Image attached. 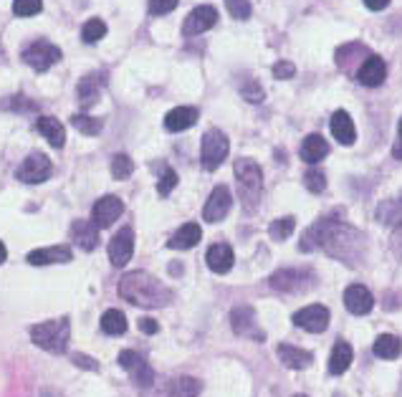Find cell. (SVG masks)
<instances>
[{"label":"cell","instance_id":"7402d4cb","mask_svg":"<svg viewBox=\"0 0 402 397\" xmlns=\"http://www.w3.org/2000/svg\"><path fill=\"white\" fill-rule=\"evenodd\" d=\"M71 238L78 248H84V251H94L99 246V228L89 220H76L71 225Z\"/></svg>","mask_w":402,"mask_h":397},{"label":"cell","instance_id":"60d3db41","mask_svg":"<svg viewBox=\"0 0 402 397\" xmlns=\"http://www.w3.org/2000/svg\"><path fill=\"white\" fill-rule=\"evenodd\" d=\"M240 94H243V99H246V101H251V104H261L263 96H266L258 81H246V84H243V89H240Z\"/></svg>","mask_w":402,"mask_h":397},{"label":"cell","instance_id":"ab89813d","mask_svg":"<svg viewBox=\"0 0 402 397\" xmlns=\"http://www.w3.org/2000/svg\"><path fill=\"white\" fill-rule=\"evenodd\" d=\"M175 8H177V0H150V3H147L150 16H168Z\"/></svg>","mask_w":402,"mask_h":397},{"label":"cell","instance_id":"30bf717a","mask_svg":"<svg viewBox=\"0 0 402 397\" xmlns=\"http://www.w3.org/2000/svg\"><path fill=\"white\" fill-rule=\"evenodd\" d=\"M291 321H294L297 326H302L304 331L321 334V331L329 326V309L321 306V304H311V306H304L302 311L294 314Z\"/></svg>","mask_w":402,"mask_h":397},{"label":"cell","instance_id":"4dcf8cb0","mask_svg":"<svg viewBox=\"0 0 402 397\" xmlns=\"http://www.w3.org/2000/svg\"><path fill=\"white\" fill-rule=\"evenodd\" d=\"M71 124L78 129V132H81V135H86V137L99 135L101 127H104V122H101V119L89 117V114H73V117H71Z\"/></svg>","mask_w":402,"mask_h":397},{"label":"cell","instance_id":"681fc988","mask_svg":"<svg viewBox=\"0 0 402 397\" xmlns=\"http://www.w3.org/2000/svg\"><path fill=\"white\" fill-rule=\"evenodd\" d=\"M364 6H367L369 11H385V8L390 6V0H364Z\"/></svg>","mask_w":402,"mask_h":397},{"label":"cell","instance_id":"f1b7e54d","mask_svg":"<svg viewBox=\"0 0 402 397\" xmlns=\"http://www.w3.org/2000/svg\"><path fill=\"white\" fill-rule=\"evenodd\" d=\"M168 390L172 397H197L202 392V382L195 380V377L182 375V377H177V380L170 382Z\"/></svg>","mask_w":402,"mask_h":397},{"label":"cell","instance_id":"ffe728a7","mask_svg":"<svg viewBox=\"0 0 402 397\" xmlns=\"http://www.w3.org/2000/svg\"><path fill=\"white\" fill-rule=\"evenodd\" d=\"M202 238V230L197 223H185L182 228L175 230V235L168 241V246L172 251H187V248H195Z\"/></svg>","mask_w":402,"mask_h":397},{"label":"cell","instance_id":"e0dca14e","mask_svg":"<svg viewBox=\"0 0 402 397\" xmlns=\"http://www.w3.org/2000/svg\"><path fill=\"white\" fill-rule=\"evenodd\" d=\"M73 258L68 246H48V248H36L29 253L31 266H51V263H68Z\"/></svg>","mask_w":402,"mask_h":397},{"label":"cell","instance_id":"83f0119b","mask_svg":"<svg viewBox=\"0 0 402 397\" xmlns=\"http://www.w3.org/2000/svg\"><path fill=\"white\" fill-rule=\"evenodd\" d=\"M374 354L380 359H397L402 354V341L395 334H380L374 339Z\"/></svg>","mask_w":402,"mask_h":397},{"label":"cell","instance_id":"e575fe53","mask_svg":"<svg viewBox=\"0 0 402 397\" xmlns=\"http://www.w3.org/2000/svg\"><path fill=\"white\" fill-rule=\"evenodd\" d=\"M134 172V163L129 155H114L112 160V177L114 180H129Z\"/></svg>","mask_w":402,"mask_h":397},{"label":"cell","instance_id":"f907efd6","mask_svg":"<svg viewBox=\"0 0 402 397\" xmlns=\"http://www.w3.org/2000/svg\"><path fill=\"white\" fill-rule=\"evenodd\" d=\"M147 397H172V395H170L168 385H165V387H160V390H155V385H152L150 390H147Z\"/></svg>","mask_w":402,"mask_h":397},{"label":"cell","instance_id":"8992f818","mask_svg":"<svg viewBox=\"0 0 402 397\" xmlns=\"http://www.w3.org/2000/svg\"><path fill=\"white\" fill-rule=\"evenodd\" d=\"M23 61L36 71H46V68L61 61V48L53 46L51 41H34L29 48L23 51Z\"/></svg>","mask_w":402,"mask_h":397},{"label":"cell","instance_id":"cb8c5ba5","mask_svg":"<svg viewBox=\"0 0 402 397\" xmlns=\"http://www.w3.org/2000/svg\"><path fill=\"white\" fill-rule=\"evenodd\" d=\"M101 84H104V76L101 73H89V76H84L81 81H78V101L84 104V107H94L96 101H99V94H101Z\"/></svg>","mask_w":402,"mask_h":397},{"label":"cell","instance_id":"d6986e66","mask_svg":"<svg viewBox=\"0 0 402 397\" xmlns=\"http://www.w3.org/2000/svg\"><path fill=\"white\" fill-rule=\"evenodd\" d=\"M205 261H207V266H210V271H215V274H228L235 263L233 248H230L228 243H215V246L207 248Z\"/></svg>","mask_w":402,"mask_h":397},{"label":"cell","instance_id":"9c48e42d","mask_svg":"<svg viewBox=\"0 0 402 397\" xmlns=\"http://www.w3.org/2000/svg\"><path fill=\"white\" fill-rule=\"evenodd\" d=\"M124 213V202L119 200L117 195H104L99 197V200L94 202V210H91V223L96 225V228H109V225H114L119 218H122Z\"/></svg>","mask_w":402,"mask_h":397},{"label":"cell","instance_id":"f35d334b","mask_svg":"<svg viewBox=\"0 0 402 397\" xmlns=\"http://www.w3.org/2000/svg\"><path fill=\"white\" fill-rule=\"evenodd\" d=\"M225 8H228L230 16L238 18V21L251 18V3H248V0H225Z\"/></svg>","mask_w":402,"mask_h":397},{"label":"cell","instance_id":"7bdbcfd3","mask_svg":"<svg viewBox=\"0 0 402 397\" xmlns=\"http://www.w3.org/2000/svg\"><path fill=\"white\" fill-rule=\"evenodd\" d=\"M274 76L276 78H291V76H297V66L291 61H279L274 66Z\"/></svg>","mask_w":402,"mask_h":397},{"label":"cell","instance_id":"db71d44e","mask_svg":"<svg viewBox=\"0 0 402 397\" xmlns=\"http://www.w3.org/2000/svg\"><path fill=\"white\" fill-rule=\"evenodd\" d=\"M294 397H306V395H294Z\"/></svg>","mask_w":402,"mask_h":397},{"label":"cell","instance_id":"52a82bcc","mask_svg":"<svg viewBox=\"0 0 402 397\" xmlns=\"http://www.w3.org/2000/svg\"><path fill=\"white\" fill-rule=\"evenodd\" d=\"M51 175H53V165H51V160L46 155H41V152H34V155H29L21 163L16 177L26 185H38V182H46Z\"/></svg>","mask_w":402,"mask_h":397},{"label":"cell","instance_id":"7dc6e473","mask_svg":"<svg viewBox=\"0 0 402 397\" xmlns=\"http://www.w3.org/2000/svg\"><path fill=\"white\" fill-rule=\"evenodd\" d=\"M140 331H145V334H157V331H160V324H157L155 319H147V316H142V319H140Z\"/></svg>","mask_w":402,"mask_h":397},{"label":"cell","instance_id":"ac0fdd59","mask_svg":"<svg viewBox=\"0 0 402 397\" xmlns=\"http://www.w3.org/2000/svg\"><path fill=\"white\" fill-rule=\"evenodd\" d=\"M331 135H334V140L339 142V145H352L354 140H357V129H354V122L352 117L344 112V109H336L334 114H331Z\"/></svg>","mask_w":402,"mask_h":397},{"label":"cell","instance_id":"b9f144b4","mask_svg":"<svg viewBox=\"0 0 402 397\" xmlns=\"http://www.w3.org/2000/svg\"><path fill=\"white\" fill-rule=\"evenodd\" d=\"M142 359H145V357H142L140 352H134V349H124V352H119V364H122L127 372H132V369L137 367Z\"/></svg>","mask_w":402,"mask_h":397},{"label":"cell","instance_id":"d590c367","mask_svg":"<svg viewBox=\"0 0 402 397\" xmlns=\"http://www.w3.org/2000/svg\"><path fill=\"white\" fill-rule=\"evenodd\" d=\"M175 187H177V172L165 165V167L160 170V180H157V192L165 197V195H170Z\"/></svg>","mask_w":402,"mask_h":397},{"label":"cell","instance_id":"f6af8a7d","mask_svg":"<svg viewBox=\"0 0 402 397\" xmlns=\"http://www.w3.org/2000/svg\"><path fill=\"white\" fill-rule=\"evenodd\" d=\"M390 246H392V251H395V256L402 258V220L395 225V230H392Z\"/></svg>","mask_w":402,"mask_h":397},{"label":"cell","instance_id":"d4e9b609","mask_svg":"<svg viewBox=\"0 0 402 397\" xmlns=\"http://www.w3.org/2000/svg\"><path fill=\"white\" fill-rule=\"evenodd\" d=\"M36 129H38L41 135L48 140L51 147H63V145H66V129H63V124L58 122L56 117H38Z\"/></svg>","mask_w":402,"mask_h":397},{"label":"cell","instance_id":"d6a6232c","mask_svg":"<svg viewBox=\"0 0 402 397\" xmlns=\"http://www.w3.org/2000/svg\"><path fill=\"white\" fill-rule=\"evenodd\" d=\"M294 230H297V220L291 218V215H289V218L274 220V223L268 225V235H271L274 241H286V238H289Z\"/></svg>","mask_w":402,"mask_h":397},{"label":"cell","instance_id":"5b68a950","mask_svg":"<svg viewBox=\"0 0 402 397\" xmlns=\"http://www.w3.org/2000/svg\"><path fill=\"white\" fill-rule=\"evenodd\" d=\"M228 150H230V142H228V137L220 132V129H210V132H205V137H202V145H200L202 167H205L207 172L218 170L220 165L225 163Z\"/></svg>","mask_w":402,"mask_h":397},{"label":"cell","instance_id":"484cf974","mask_svg":"<svg viewBox=\"0 0 402 397\" xmlns=\"http://www.w3.org/2000/svg\"><path fill=\"white\" fill-rule=\"evenodd\" d=\"M326 155H329V145H326V140L321 135H309L306 140H304V145H302L304 163L316 165V163H321Z\"/></svg>","mask_w":402,"mask_h":397},{"label":"cell","instance_id":"4fadbf2b","mask_svg":"<svg viewBox=\"0 0 402 397\" xmlns=\"http://www.w3.org/2000/svg\"><path fill=\"white\" fill-rule=\"evenodd\" d=\"M132 251H134V233L132 228H122L109 243V261L117 269H124L129 261H132Z\"/></svg>","mask_w":402,"mask_h":397},{"label":"cell","instance_id":"ee69618b","mask_svg":"<svg viewBox=\"0 0 402 397\" xmlns=\"http://www.w3.org/2000/svg\"><path fill=\"white\" fill-rule=\"evenodd\" d=\"M71 362L81 369H89V372H96V369H99V362L91 359V357H86V354H71Z\"/></svg>","mask_w":402,"mask_h":397},{"label":"cell","instance_id":"3957f363","mask_svg":"<svg viewBox=\"0 0 402 397\" xmlns=\"http://www.w3.org/2000/svg\"><path fill=\"white\" fill-rule=\"evenodd\" d=\"M235 182H238V195L240 202L246 207V213H253L261 202V192H263V172L258 167L256 160L251 157H240L235 160Z\"/></svg>","mask_w":402,"mask_h":397},{"label":"cell","instance_id":"5bb4252c","mask_svg":"<svg viewBox=\"0 0 402 397\" xmlns=\"http://www.w3.org/2000/svg\"><path fill=\"white\" fill-rule=\"evenodd\" d=\"M385 76H387V63L380 56H374V53H369L362 61V66L357 68V81L362 86H369V89L380 86L385 81Z\"/></svg>","mask_w":402,"mask_h":397},{"label":"cell","instance_id":"277c9868","mask_svg":"<svg viewBox=\"0 0 402 397\" xmlns=\"http://www.w3.org/2000/svg\"><path fill=\"white\" fill-rule=\"evenodd\" d=\"M31 339H34L36 347L46 349L51 354H63L68 347V339H71V324L68 319H51L43 324H36L31 329Z\"/></svg>","mask_w":402,"mask_h":397},{"label":"cell","instance_id":"c3c4849f","mask_svg":"<svg viewBox=\"0 0 402 397\" xmlns=\"http://www.w3.org/2000/svg\"><path fill=\"white\" fill-rule=\"evenodd\" d=\"M392 155H395L397 160H402V119H400V124H397V140H395V147H392Z\"/></svg>","mask_w":402,"mask_h":397},{"label":"cell","instance_id":"4316f807","mask_svg":"<svg viewBox=\"0 0 402 397\" xmlns=\"http://www.w3.org/2000/svg\"><path fill=\"white\" fill-rule=\"evenodd\" d=\"M354 359V349L352 344H346V341H336L334 349H331V357H329V372L331 375H344L349 364Z\"/></svg>","mask_w":402,"mask_h":397},{"label":"cell","instance_id":"ba28073f","mask_svg":"<svg viewBox=\"0 0 402 397\" xmlns=\"http://www.w3.org/2000/svg\"><path fill=\"white\" fill-rule=\"evenodd\" d=\"M268 284L284 294H297V291H304L314 284V276L306 269H281L268 279Z\"/></svg>","mask_w":402,"mask_h":397},{"label":"cell","instance_id":"7a4b0ae2","mask_svg":"<svg viewBox=\"0 0 402 397\" xmlns=\"http://www.w3.org/2000/svg\"><path fill=\"white\" fill-rule=\"evenodd\" d=\"M357 243V230L349 228L346 223L334 218H321L304 233L302 251H314V248H324L331 256L344 258V248H354Z\"/></svg>","mask_w":402,"mask_h":397},{"label":"cell","instance_id":"8fae6325","mask_svg":"<svg viewBox=\"0 0 402 397\" xmlns=\"http://www.w3.org/2000/svg\"><path fill=\"white\" fill-rule=\"evenodd\" d=\"M230 205H233L230 190L225 185H218V187L210 192V197H207L205 207H202V218H205L207 223H218V220H223L225 215H228Z\"/></svg>","mask_w":402,"mask_h":397},{"label":"cell","instance_id":"2e32d148","mask_svg":"<svg viewBox=\"0 0 402 397\" xmlns=\"http://www.w3.org/2000/svg\"><path fill=\"white\" fill-rule=\"evenodd\" d=\"M230 326H233V331L240 336L263 339V334L258 331V324H256V311H253L251 306H235L233 311H230Z\"/></svg>","mask_w":402,"mask_h":397},{"label":"cell","instance_id":"816d5d0a","mask_svg":"<svg viewBox=\"0 0 402 397\" xmlns=\"http://www.w3.org/2000/svg\"><path fill=\"white\" fill-rule=\"evenodd\" d=\"M6 258H8V251H6V243L0 241V263L6 261Z\"/></svg>","mask_w":402,"mask_h":397},{"label":"cell","instance_id":"74e56055","mask_svg":"<svg viewBox=\"0 0 402 397\" xmlns=\"http://www.w3.org/2000/svg\"><path fill=\"white\" fill-rule=\"evenodd\" d=\"M304 185H306V190L314 192V195H321V192L326 190V177L321 170H309L306 175H304Z\"/></svg>","mask_w":402,"mask_h":397},{"label":"cell","instance_id":"11a10c76","mask_svg":"<svg viewBox=\"0 0 402 397\" xmlns=\"http://www.w3.org/2000/svg\"><path fill=\"white\" fill-rule=\"evenodd\" d=\"M0 48H3V46H0Z\"/></svg>","mask_w":402,"mask_h":397},{"label":"cell","instance_id":"f546056e","mask_svg":"<svg viewBox=\"0 0 402 397\" xmlns=\"http://www.w3.org/2000/svg\"><path fill=\"white\" fill-rule=\"evenodd\" d=\"M101 331L109 336H119L127 331V316H124L119 309H109V311H104V316H101Z\"/></svg>","mask_w":402,"mask_h":397},{"label":"cell","instance_id":"44dd1931","mask_svg":"<svg viewBox=\"0 0 402 397\" xmlns=\"http://www.w3.org/2000/svg\"><path fill=\"white\" fill-rule=\"evenodd\" d=\"M197 117H200V112L195 107H175L165 117V129L168 132H185L197 122Z\"/></svg>","mask_w":402,"mask_h":397},{"label":"cell","instance_id":"9a60e30c","mask_svg":"<svg viewBox=\"0 0 402 397\" xmlns=\"http://www.w3.org/2000/svg\"><path fill=\"white\" fill-rule=\"evenodd\" d=\"M344 306L352 314H357V316H364V314H369L374 306L372 291H369L364 284H352L344 291Z\"/></svg>","mask_w":402,"mask_h":397},{"label":"cell","instance_id":"f5cc1de1","mask_svg":"<svg viewBox=\"0 0 402 397\" xmlns=\"http://www.w3.org/2000/svg\"><path fill=\"white\" fill-rule=\"evenodd\" d=\"M41 397H61V395H58L56 390H43L41 392Z\"/></svg>","mask_w":402,"mask_h":397},{"label":"cell","instance_id":"1f68e13d","mask_svg":"<svg viewBox=\"0 0 402 397\" xmlns=\"http://www.w3.org/2000/svg\"><path fill=\"white\" fill-rule=\"evenodd\" d=\"M129 375H132V382L140 387V390H150V387L155 385V369H152L145 359H142V362L137 364V367H134Z\"/></svg>","mask_w":402,"mask_h":397},{"label":"cell","instance_id":"bcb514c9","mask_svg":"<svg viewBox=\"0 0 402 397\" xmlns=\"http://www.w3.org/2000/svg\"><path fill=\"white\" fill-rule=\"evenodd\" d=\"M13 109H16V112H34V109H38V107H36L34 101L21 99V96H16V99H13Z\"/></svg>","mask_w":402,"mask_h":397},{"label":"cell","instance_id":"603a6c76","mask_svg":"<svg viewBox=\"0 0 402 397\" xmlns=\"http://www.w3.org/2000/svg\"><path fill=\"white\" fill-rule=\"evenodd\" d=\"M276 352H279V359L289 369H306L309 364L314 362L311 352H306V349H302V347H294V344H279Z\"/></svg>","mask_w":402,"mask_h":397},{"label":"cell","instance_id":"6da1fadb","mask_svg":"<svg viewBox=\"0 0 402 397\" xmlns=\"http://www.w3.org/2000/svg\"><path fill=\"white\" fill-rule=\"evenodd\" d=\"M119 297L142 309H160L172 301V291L147 271H129L119 279Z\"/></svg>","mask_w":402,"mask_h":397},{"label":"cell","instance_id":"8d00e7d4","mask_svg":"<svg viewBox=\"0 0 402 397\" xmlns=\"http://www.w3.org/2000/svg\"><path fill=\"white\" fill-rule=\"evenodd\" d=\"M41 8H43V0H13V13H16L18 18L38 16Z\"/></svg>","mask_w":402,"mask_h":397},{"label":"cell","instance_id":"836d02e7","mask_svg":"<svg viewBox=\"0 0 402 397\" xmlns=\"http://www.w3.org/2000/svg\"><path fill=\"white\" fill-rule=\"evenodd\" d=\"M106 36V23L99 21V18H91V21L84 23V29H81V41L84 43H96Z\"/></svg>","mask_w":402,"mask_h":397},{"label":"cell","instance_id":"7c38bea8","mask_svg":"<svg viewBox=\"0 0 402 397\" xmlns=\"http://www.w3.org/2000/svg\"><path fill=\"white\" fill-rule=\"evenodd\" d=\"M218 23V11L212 6H197L190 16L185 18L182 23V33L185 36H200L205 31H210L212 26Z\"/></svg>","mask_w":402,"mask_h":397}]
</instances>
